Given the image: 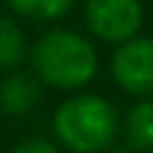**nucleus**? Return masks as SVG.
<instances>
[{"label":"nucleus","mask_w":153,"mask_h":153,"mask_svg":"<svg viewBox=\"0 0 153 153\" xmlns=\"http://www.w3.org/2000/svg\"><path fill=\"white\" fill-rule=\"evenodd\" d=\"M30 65L40 83L62 91H81L94 81L100 56L89 35L70 27H51L32 43Z\"/></svg>","instance_id":"f257e3e1"},{"label":"nucleus","mask_w":153,"mask_h":153,"mask_svg":"<svg viewBox=\"0 0 153 153\" xmlns=\"http://www.w3.org/2000/svg\"><path fill=\"white\" fill-rule=\"evenodd\" d=\"M51 126L59 145L70 153H102L116 143L121 118L102 94L78 91L54 110Z\"/></svg>","instance_id":"f03ea898"},{"label":"nucleus","mask_w":153,"mask_h":153,"mask_svg":"<svg viewBox=\"0 0 153 153\" xmlns=\"http://www.w3.org/2000/svg\"><path fill=\"white\" fill-rule=\"evenodd\" d=\"M145 19L143 0H86L83 3V22L91 38L121 46L140 35Z\"/></svg>","instance_id":"7ed1b4c3"},{"label":"nucleus","mask_w":153,"mask_h":153,"mask_svg":"<svg viewBox=\"0 0 153 153\" xmlns=\"http://www.w3.org/2000/svg\"><path fill=\"white\" fill-rule=\"evenodd\" d=\"M113 81L132 97H153V38L134 35L132 40L116 46L110 59Z\"/></svg>","instance_id":"20e7f679"},{"label":"nucleus","mask_w":153,"mask_h":153,"mask_svg":"<svg viewBox=\"0 0 153 153\" xmlns=\"http://www.w3.org/2000/svg\"><path fill=\"white\" fill-rule=\"evenodd\" d=\"M40 91L43 83L38 81L35 73H24L19 67L8 70V75L0 78V113L11 118L30 116L40 102Z\"/></svg>","instance_id":"39448f33"},{"label":"nucleus","mask_w":153,"mask_h":153,"mask_svg":"<svg viewBox=\"0 0 153 153\" xmlns=\"http://www.w3.org/2000/svg\"><path fill=\"white\" fill-rule=\"evenodd\" d=\"M121 132L132 151L137 153L153 151V97L137 100L126 110V116L121 118Z\"/></svg>","instance_id":"423d86ee"},{"label":"nucleus","mask_w":153,"mask_h":153,"mask_svg":"<svg viewBox=\"0 0 153 153\" xmlns=\"http://www.w3.org/2000/svg\"><path fill=\"white\" fill-rule=\"evenodd\" d=\"M30 54L27 48V35L22 24L5 13H0V70H16L24 56Z\"/></svg>","instance_id":"0eeeda50"},{"label":"nucleus","mask_w":153,"mask_h":153,"mask_svg":"<svg viewBox=\"0 0 153 153\" xmlns=\"http://www.w3.org/2000/svg\"><path fill=\"white\" fill-rule=\"evenodd\" d=\"M8 8L22 16V19H32V22H56L62 19L75 0H5Z\"/></svg>","instance_id":"6e6552de"},{"label":"nucleus","mask_w":153,"mask_h":153,"mask_svg":"<svg viewBox=\"0 0 153 153\" xmlns=\"http://www.w3.org/2000/svg\"><path fill=\"white\" fill-rule=\"evenodd\" d=\"M11 153H62L54 143L48 140H40V137H32V140H22Z\"/></svg>","instance_id":"1a4fd4ad"},{"label":"nucleus","mask_w":153,"mask_h":153,"mask_svg":"<svg viewBox=\"0 0 153 153\" xmlns=\"http://www.w3.org/2000/svg\"><path fill=\"white\" fill-rule=\"evenodd\" d=\"M102 153H137V151H132L129 145H116V143H113L108 151H102Z\"/></svg>","instance_id":"9d476101"}]
</instances>
